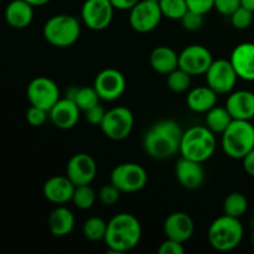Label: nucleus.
Wrapping results in <instances>:
<instances>
[{
  "label": "nucleus",
  "instance_id": "31",
  "mask_svg": "<svg viewBox=\"0 0 254 254\" xmlns=\"http://www.w3.org/2000/svg\"><path fill=\"white\" fill-rule=\"evenodd\" d=\"M73 101L81 111L86 112L87 109L97 106L101 98H99L94 87H78Z\"/></svg>",
  "mask_w": 254,
  "mask_h": 254
},
{
  "label": "nucleus",
  "instance_id": "20",
  "mask_svg": "<svg viewBox=\"0 0 254 254\" xmlns=\"http://www.w3.org/2000/svg\"><path fill=\"white\" fill-rule=\"evenodd\" d=\"M76 185L64 176H52L44 184L42 192L45 198L55 205H64V203L72 201Z\"/></svg>",
  "mask_w": 254,
  "mask_h": 254
},
{
  "label": "nucleus",
  "instance_id": "9",
  "mask_svg": "<svg viewBox=\"0 0 254 254\" xmlns=\"http://www.w3.org/2000/svg\"><path fill=\"white\" fill-rule=\"evenodd\" d=\"M129 11V24L133 30L140 34L155 30L164 17L159 2L150 0H140Z\"/></svg>",
  "mask_w": 254,
  "mask_h": 254
},
{
  "label": "nucleus",
  "instance_id": "1",
  "mask_svg": "<svg viewBox=\"0 0 254 254\" xmlns=\"http://www.w3.org/2000/svg\"><path fill=\"white\" fill-rule=\"evenodd\" d=\"M183 129L171 119H165L154 124L144 134L143 148L150 158L166 160L180 153Z\"/></svg>",
  "mask_w": 254,
  "mask_h": 254
},
{
  "label": "nucleus",
  "instance_id": "41",
  "mask_svg": "<svg viewBox=\"0 0 254 254\" xmlns=\"http://www.w3.org/2000/svg\"><path fill=\"white\" fill-rule=\"evenodd\" d=\"M242 161L243 169H245L246 173L250 176H252V178H254V148L242 159Z\"/></svg>",
  "mask_w": 254,
  "mask_h": 254
},
{
  "label": "nucleus",
  "instance_id": "30",
  "mask_svg": "<svg viewBox=\"0 0 254 254\" xmlns=\"http://www.w3.org/2000/svg\"><path fill=\"white\" fill-rule=\"evenodd\" d=\"M97 193L89 185H79L74 189L72 202L79 210H88L96 203Z\"/></svg>",
  "mask_w": 254,
  "mask_h": 254
},
{
  "label": "nucleus",
  "instance_id": "16",
  "mask_svg": "<svg viewBox=\"0 0 254 254\" xmlns=\"http://www.w3.org/2000/svg\"><path fill=\"white\" fill-rule=\"evenodd\" d=\"M81 117V109L74 101L69 98H60L49 111V118L56 128L67 130L77 126Z\"/></svg>",
  "mask_w": 254,
  "mask_h": 254
},
{
  "label": "nucleus",
  "instance_id": "37",
  "mask_svg": "<svg viewBox=\"0 0 254 254\" xmlns=\"http://www.w3.org/2000/svg\"><path fill=\"white\" fill-rule=\"evenodd\" d=\"M241 5V0H215V9L225 16H231Z\"/></svg>",
  "mask_w": 254,
  "mask_h": 254
},
{
  "label": "nucleus",
  "instance_id": "22",
  "mask_svg": "<svg viewBox=\"0 0 254 254\" xmlns=\"http://www.w3.org/2000/svg\"><path fill=\"white\" fill-rule=\"evenodd\" d=\"M4 16L9 26L21 30L34 20V6L26 0H12L5 7Z\"/></svg>",
  "mask_w": 254,
  "mask_h": 254
},
{
  "label": "nucleus",
  "instance_id": "38",
  "mask_svg": "<svg viewBox=\"0 0 254 254\" xmlns=\"http://www.w3.org/2000/svg\"><path fill=\"white\" fill-rule=\"evenodd\" d=\"M189 10L206 15L215 9V0H186Z\"/></svg>",
  "mask_w": 254,
  "mask_h": 254
},
{
  "label": "nucleus",
  "instance_id": "42",
  "mask_svg": "<svg viewBox=\"0 0 254 254\" xmlns=\"http://www.w3.org/2000/svg\"><path fill=\"white\" fill-rule=\"evenodd\" d=\"M140 0H111L112 5L117 10H130L131 7L135 6Z\"/></svg>",
  "mask_w": 254,
  "mask_h": 254
},
{
  "label": "nucleus",
  "instance_id": "17",
  "mask_svg": "<svg viewBox=\"0 0 254 254\" xmlns=\"http://www.w3.org/2000/svg\"><path fill=\"white\" fill-rule=\"evenodd\" d=\"M195 232V223L190 215L186 212H173L164 221V233L166 238L185 243Z\"/></svg>",
  "mask_w": 254,
  "mask_h": 254
},
{
  "label": "nucleus",
  "instance_id": "3",
  "mask_svg": "<svg viewBox=\"0 0 254 254\" xmlns=\"http://www.w3.org/2000/svg\"><path fill=\"white\" fill-rule=\"evenodd\" d=\"M216 146V134L206 126H195L183 133L180 154L183 158L202 164L213 155Z\"/></svg>",
  "mask_w": 254,
  "mask_h": 254
},
{
  "label": "nucleus",
  "instance_id": "29",
  "mask_svg": "<svg viewBox=\"0 0 254 254\" xmlns=\"http://www.w3.org/2000/svg\"><path fill=\"white\" fill-rule=\"evenodd\" d=\"M191 77H192L191 74L178 67L173 72L166 74V84L170 91L175 92V93H184L190 88Z\"/></svg>",
  "mask_w": 254,
  "mask_h": 254
},
{
  "label": "nucleus",
  "instance_id": "28",
  "mask_svg": "<svg viewBox=\"0 0 254 254\" xmlns=\"http://www.w3.org/2000/svg\"><path fill=\"white\" fill-rule=\"evenodd\" d=\"M108 222L101 217H89L83 225V235L92 242L104 241Z\"/></svg>",
  "mask_w": 254,
  "mask_h": 254
},
{
  "label": "nucleus",
  "instance_id": "21",
  "mask_svg": "<svg viewBox=\"0 0 254 254\" xmlns=\"http://www.w3.org/2000/svg\"><path fill=\"white\" fill-rule=\"evenodd\" d=\"M225 107L233 119L252 121L254 118V93L246 89L231 92Z\"/></svg>",
  "mask_w": 254,
  "mask_h": 254
},
{
  "label": "nucleus",
  "instance_id": "11",
  "mask_svg": "<svg viewBox=\"0 0 254 254\" xmlns=\"http://www.w3.org/2000/svg\"><path fill=\"white\" fill-rule=\"evenodd\" d=\"M206 82L217 94L231 93L237 83L238 76L230 60H213L212 64L205 73Z\"/></svg>",
  "mask_w": 254,
  "mask_h": 254
},
{
  "label": "nucleus",
  "instance_id": "15",
  "mask_svg": "<svg viewBox=\"0 0 254 254\" xmlns=\"http://www.w3.org/2000/svg\"><path fill=\"white\" fill-rule=\"evenodd\" d=\"M66 175L76 186L91 185L97 175V163L89 154H74L66 166Z\"/></svg>",
  "mask_w": 254,
  "mask_h": 254
},
{
  "label": "nucleus",
  "instance_id": "32",
  "mask_svg": "<svg viewBox=\"0 0 254 254\" xmlns=\"http://www.w3.org/2000/svg\"><path fill=\"white\" fill-rule=\"evenodd\" d=\"M159 5L163 16L170 20H180L189 10L186 0H160Z\"/></svg>",
  "mask_w": 254,
  "mask_h": 254
},
{
  "label": "nucleus",
  "instance_id": "34",
  "mask_svg": "<svg viewBox=\"0 0 254 254\" xmlns=\"http://www.w3.org/2000/svg\"><path fill=\"white\" fill-rule=\"evenodd\" d=\"M121 191L113 185V184H107V185L102 186L101 190L98 192V198L101 201L102 205L104 206H113L121 198Z\"/></svg>",
  "mask_w": 254,
  "mask_h": 254
},
{
  "label": "nucleus",
  "instance_id": "12",
  "mask_svg": "<svg viewBox=\"0 0 254 254\" xmlns=\"http://www.w3.org/2000/svg\"><path fill=\"white\" fill-rule=\"evenodd\" d=\"M26 96L31 106L40 107L50 111L60 97V88L54 79L39 76L27 84Z\"/></svg>",
  "mask_w": 254,
  "mask_h": 254
},
{
  "label": "nucleus",
  "instance_id": "18",
  "mask_svg": "<svg viewBox=\"0 0 254 254\" xmlns=\"http://www.w3.org/2000/svg\"><path fill=\"white\" fill-rule=\"evenodd\" d=\"M230 61L237 73L238 78L243 81H254V44L242 42L233 49Z\"/></svg>",
  "mask_w": 254,
  "mask_h": 254
},
{
  "label": "nucleus",
  "instance_id": "5",
  "mask_svg": "<svg viewBox=\"0 0 254 254\" xmlns=\"http://www.w3.org/2000/svg\"><path fill=\"white\" fill-rule=\"evenodd\" d=\"M245 230L240 218L223 216L216 218L208 227L207 238L211 247L220 252H230L241 245Z\"/></svg>",
  "mask_w": 254,
  "mask_h": 254
},
{
  "label": "nucleus",
  "instance_id": "33",
  "mask_svg": "<svg viewBox=\"0 0 254 254\" xmlns=\"http://www.w3.org/2000/svg\"><path fill=\"white\" fill-rule=\"evenodd\" d=\"M231 24L237 30H246L253 24L254 12L252 10L241 5L232 15H231Z\"/></svg>",
  "mask_w": 254,
  "mask_h": 254
},
{
  "label": "nucleus",
  "instance_id": "44",
  "mask_svg": "<svg viewBox=\"0 0 254 254\" xmlns=\"http://www.w3.org/2000/svg\"><path fill=\"white\" fill-rule=\"evenodd\" d=\"M241 2H242V6L247 7L254 12V0H241Z\"/></svg>",
  "mask_w": 254,
  "mask_h": 254
},
{
  "label": "nucleus",
  "instance_id": "26",
  "mask_svg": "<svg viewBox=\"0 0 254 254\" xmlns=\"http://www.w3.org/2000/svg\"><path fill=\"white\" fill-rule=\"evenodd\" d=\"M206 127L215 134H222L233 118L226 107L215 106L206 113Z\"/></svg>",
  "mask_w": 254,
  "mask_h": 254
},
{
  "label": "nucleus",
  "instance_id": "23",
  "mask_svg": "<svg viewBox=\"0 0 254 254\" xmlns=\"http://www.w3.org/2000/svg\"><path fill=\"white\" fill-rule=\"evenodd\" d=\"M218 94L208 86H198L190 89L186 97L188 107L196 113H207L217 103Z\"/></svg>",
  "mask_w": 254,
  "mask_h": 254
},
{
  "label": "nucleus",
  "instance_id": "2",
  "mask_svg": "<svg viewBox=\"0 0 254 254\" xmlns=\"http://www.w3.org/2000/svg\"><path fill=\"white\" fill-rule=\"evenodd\" d=\"M143 235L141 225L131 213L122 212L109 220L104 243L112 253H126L139 245Z\"/></svg>",
  "mask_w": 254,
  "mask_h": 254
},
{
  "label": "nucleus",
  "instance_id": "7",
  "mask_svg": "<svg viewBox=\"0 0 254 254\" xmlns=\"http://www.w3.org/2000/svg\"><path fill=\"white\" fill-rule=\"evenodd\" d=\"M111 183L121 192H138L148 183V173L136 163H123L112 170Z\"/></svg>",
  "mask_w": 254,
  "mask_h": 254
},
{
  "label": "nucleus",
  "instance_id": "35",
  "mask_svg": "<svg viewBox=\"0 0 254 254\" xmlns=\"http://www.w3.org/2000/svg\"><path fill=\"white\" fill-rule=\"evenodd\" d=\"M203 16H205V15L188 10L186 14L180 19L181 25H183L184 29L188 30V31H197V30H200L201 27H202L203 21H205V20H203Z\"/></svg>",
  "mask_w": 254,
  "mask_h": 254
},
{
  "label": "nucleus",
  "instance_id": "25",
  "mask_svg": "<svg viewBox=\"0 0 254 254\" xmlns=\"http://www.w3.org/2000/svg\"><path fill=\"white\" fill-rule=\"evenodd\" d=\"M149 60L151 68L161 74H169L179 67V54L169 46L155 47Z\"/></svg>",
  "mask_w": 254,
  "mask_h": 254
},
{
  "label": "nucleus",
  "instance_id": "4",
  "mask_svg": "<svg viewBox=\"0 0 254 254\" xmlns=\"http://www.w3.org/2000/svg\"><path fill=\"white\" fill-rule=\"evenodd\" d=\"M221 146L231 159L242 160L254 148V126L251 121L233 119L221 134Z\"/></svg>",
  "mask_w": 254,
  "mask_h": 254
},
{
  "label": "nucleus",
  "instance_id": "39",
  "mask_svg": "<svg viewBox=\"0 0 254 254\" xmlns=\"http://www.w3.org/2000/svg\"><path fill=\"white\" fill-rule=\"evenodd\" d=\"M106 109L98 103L97 106L92 107V108L87 109L84 112V118L92 126H101L102 121H103L104 116H106Z\"/></svg>",
  "mask_w": 254,
  "mask_h": 254
},
{
  "label": "nucleus",
  "instance_id": "24",
  "mask_svg": "<svg viewBox=\"0 0 254 254\" xmlns=\"http://www.w3.org/2000/svg\"><path fill=\"white\" fill-rule=\"evenodd\" d=\"M50 232L55 237L68 236L74 228V216L69 208L59 205L49 216Z\"/></svg>",
  "mask_w": 254,
  "mask_h": 254
},
{
  "label": "nucleus",
  "instance_id": "45",
  "mask_svg": "<svg viewBox=\"0 0 254 254\" xmlns=\"http://www.w3.org/2000/svg\"><path fill=\"white\" fill-rule=\"evenodd\" d=\"M252 245L254 247V227H253V232H252Z\"/></svg>",
  "mask_w": 254,
  "mask_h": 254
},
{
  "label": "nucleus",
  "instance_id": "47",
  "mask_svg": "<svg viewBox=\"0 0 254 254\" xmlns=\"http://www.w3.org/2000/svg\"><path fill=\"white\" fill-rule=\"evenodd\" d=\"M253 227H254V220H253Z\"/></svg>",
  "mask_w": 254,
  "mask_h": 254
},
{
  "label": "nucleus",
  "instance_id": "40",
  "mask_svg": "<svg viewBox=\"0 0 254 254\" xmlns=\"http://www.w3.org/2000/svg\"><path fill=\"white\" fill-rule=\"evenodd\" d=\"M159 254H184L185 253V248H184V243L178 242V241L170 240L166 238L160 247L158 248Z\"/></svg>",
  "mask_w": 254,
  "mask_h": 254
},
{
  "label": "nucleus",
  "instance_id": "27",
  "mask_svg": "<svg viewBox=\"0 0 254 254\" xmlns=\"http://www.w3.org/2000/svg\"><path fill=\"white\" fill-rule=\"evenodd\" d=\"M248 210V200L243 193L232 192L223 201V213L231 217L241 218Z\"/></svg>",
  "mask_w": 254,
  "mask_h": 254
},
{
  "label": "nucleus",
  "instance_id": "46",
  "mask_svg": "<svg viewBox=\"0 0 254 254\" xmlns=\"http://www.w3.org/2000/svg\"><path fill=\"white\" fill-rule=\"evenodd\" d=\"M150 1H156V2H159V1H160V0H150Z\"/></svg>",
  "mask_w": 254,
  "mask_h": 254
},
{
  "label": "nucleus",
  "instance_id": "19",
  "mask_svg": "<svg viewBox=\"0 0 254 254\" xmlns=\"http://www.w3.org/2000/svg\"><path fill=\"white\" fill-rule=\"evenodd\" d=\"M175 175L179 184L188 190H196L205 181L202 164L181 156L175 166Z\"/></svg>",
  "mask_w": 254,
  "mask_h": 254
},
{
  "label": "nucleus",
  "instance_id": "43",
  "mask_svg": "<svg viewBox=\"0 0 254 254\" xmlns=\"http://www.w3.org/2000/svg\"><path fill=\"white\" fill-rule=\"evenodd\" d=\"M26 1L35 7V6H42V5L47 4L50 0H26Z\"/></svg>",
  "mask_w": 254,
  "mask_h": 254
},
{
  "label": "nucleus",
  "instance_id": "6",
  "mask_svg": "<svg viewBox=\"0 0 254 254\" xmlns=\"http://www.w3.org/2000/svg\"><path fill=\"white\" fill-rule=\"evenodd\" d=\"M42 34L50 45L64 49L78 41L81 35V24L73 15H54L45 22Z\"/></svg>",
  "mask_w": 254,
  "mask_h": 254
},
{
  "label": "nucleus",
  "instance_id": "8",
  "mask_svg": "<svg viewBox=\"0 0 254 254\" xmlns=\"http://www.w3.org/2000/svg\"><path fill=\"white\" fill-rule=\"evenodd\" d=\"M102 133L108 139L121 141L130 135L134 127V116L127 107H114L106 112L101 123Z\"/></svg>",
  "mask_w": 254,
  "mask_h": 254
},
{
  "label": "nucleus",
  "instance_id": "36",
  "mask_svg": "<svg viewBox=\"0 0 254 254\" xmlns=\"http://www.w3.org/2000/svg\"><path fill=\"white\" fill-rule=\"evenodd\" d=\"M49 118V111L40 107L31 106L26 112V121L32 127H41Z\"/></svg>",
  "mask_w": 254,
  "mask_h": 254
},
{
  "label": "nucleus",
  "instance_id": "13",
  "mask_svg": "<svg viewBox=\"0 0 254 254\" xmlns=\"http://www.w3.org/2000/svg\"><path fill=\"white\" fill-rule=\"evenodd\" d=\"M93 87L99 98L113 102L123 96L127 88V81L124 74L118 69L104 68L94 78Z\"/></svg>",
  "mask_w": 254,
  "mask_h": 254
},
{
  "label": "nucleus",
  "instance_id": "10",
  "mask_svg": "<svg viewBox=\"0 0 254 254\" xmlns=\"http://www.w3.org/2000/svg\"><path fill=\"white\" fill-rule=\"evenodd\" d=\"M114 6L111 0H86L82 5V21L93 31H102L112 24Z\"/></svg>",
  "mask_w": 254,
  "mask_h": 254
},
{
  "label": "nucleus",
  "instance_id": "14",
  "mask_svg": "<svg viewBox=\"0 0 254 254\" xmlns=\"http://www.w3.org/2000/svg\"><path fill=\"white\" fill-rule=\"evenodd\" d=\"M212 62V54L202 45H189L179 54V67L191 76L205 74Z\"/></svg>",
  "mask_w": 254,
  "mask_h": 254
}]
</instances>
